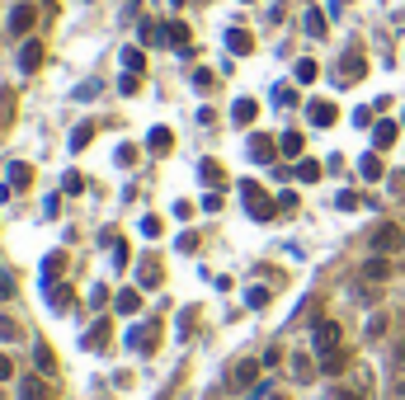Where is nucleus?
Listing matches in <instances>:
<instances>
[{
  "mask_svg": "<svg viewBox=\"0 0 405 400\" xmlns=\"http://www.w3.org/2000/svg\"><path fill=\"white\" fill-rule=\"evenodd\" d=\"M226 47H231V52H240V57H245V52H255V38H250L245 29H231V33H226Z\"/></svg>",
  "mask_w": 405,
  "mask_h": 400,
  "instance_id": "4be33fe9",
  "label": "nucleus"
},
{
  "mask_svg": "<svg viewBox=\"0 0 405 400\" xmlns=\"http://www.w3.org/2000/svg\"><path fill=\"white\" fill-rule=\"evenodd\" d=\"M202 212H221V193L212 188V193H202Z\"/></svg>",
  "mask_w": 405,
  "mask_h": 400,
  "instance_id": "58836bf2",
  "label": "nucleus"
},
{
  "mask_svg": "<svg viewBox=\"0 0 405 400\" xmlns=\"http://www.w3.org/2000/svg\"><path fill=\"white\" fill-rule=\"evenodd\" d=\"M274 155H278V141H274V137H250V160L274 165Z\"/></svg>",
  "mask_w": 405,
  "mask_h": 400,
  "instance_id": "9b49d317",
  "label": "nucleus"
},
{
  "mask_svg": "<svg viewBox=\"0 0 405 400\" xmlns=\"http://www.w3.org/2000/svg\"><path fill=\"white\" fill-rule=\"evenodd\" d=\"M391 358H396V368L405 372V344H396V349H391Z\"/></svg>",
  "mask_w": 405,
  "mask_h": 400,
  "instance_id": "3c124183",
  "label": "nucleus"
},
{
  "mask_svg": "<svg viewBox=\"0 0 405 400\" xmlns=\"http://www.w3.org/2000/svg\"><path fill=\"white\" fill-rule=\"evenodd\" d=\"M5 174H10V188H29V184H33V169L24 165V160H15V165L5 169Z\"/></svg>",
  "mask_w": 405,
  "mask_h": 400,
  "instance_id": "412c9836",
  "label": "nucleus"
},
{
  "mask_svg": "<svg viewBox=\"0 0 405 400\" xmlns=\"http://www.w3.org/2000/svg\"><path fill=\"white\" fill-rule=\"evenodd\" d=\"M33 363H38V372H43V377H52V372H57V358H52V349H47V344H33Z\"/></svg>",
  "mask_w": 405,
  "mask_h": 400,
  "instance_id": "6ab92c4d",
  "label": "nucleus"
},
{
  "mask_svg": "<svg viewBox=\"0 0 405 400\" xmlns=\"http://www.w3.org/2000/svg\"><path fill=\"white\" fill-rule=\"evenodd\" d=\"M274 104H278V108H292V104H297V90H292V85H278V90H274Z\"/></svg>",
  "mask_w": 405,
  "mask_h": 400,
  "instance_id": "473e14b6",
  "label": "nucleus"
},
{
  "mask_svg": "<svg viewBox=\"0 0 405 400\" xmlns=\"http://www.w3.org/2000/svg\"><path fill=\"white\" fill-rule=\"evenodd\" d=\"M401 245H405L401 226H391V221H387V226H377V231H373V254H391V250H401Z\"/></svg>",
  "mask_w": 405,
  "mask_h": 400,
  "instance_id": "f03ea898",
  "label": "nucleus"
},
{
  "mask_svg": "<svg viewBox=\"0 0 405 400\" xmlns=\"http://www.w3.org/2000/svg\"><path fill=\"white\" fill-rule=\"evenodd\" d=\"M335 207H340V212H354V207H359V193H354V188L335 193Z\"/></svg>",
  "mask_w": 405,
  "mask_h": 400,
  "instance_id": "72a5a7b5",
  "label": "nucleus"
},
{
  "mask_svg": "<svg viewBox=\"0 0 405 400\" xmlns=\"http://www.w3.org/2000/svg\"><path fill=\"white\" fill-rule=\"evenodd\" d=\"M255 113H259V104H255V99H236V104H231V118H236V123H255Z\"/></svg>",
  "mask_w": 405,
  "mask_h": 400,
  "instance_id": "5701e85b",
  "label": "nucleus"
},
{
  "mask_svg": "<svg viewBox=\"0 0 405 400\" xmlns=\"http://www.w3.org/2000/svg\"><path fill=\"white\" fill-rule=\"evenodd\" d=\"M307 118H311L316 127H335V118H340V108L330 104V99H311V104H307Z\"/></svg>",
  "mask_w": 405,
  "mask_h": 400,
  "instance_id": "0eeeda50",
  "label": "nucleus"
},
{
  "mask_svg": "<svg viewBox=\"0 0 405 400\" xmlns=\"http://www.w3.org/2000/svg\"><path fill=\"white\" fill-rule=\"evenodd\" d=\"M274 400H283V396H274Z\"/></svg>",
  "mask_w": 405,
  "mask_h": 400,
  "instance_id": "5fc2aeb1",
  "label": "nucleus"
},
{
  "mask_svg": "<svg viewBox=\"0 0 405 400\" xmlns=\"http://www.w3.org/2000/svg\"><path fill=\"white\" fill-rule=\"evenodd\" d=\"M62 184H66V193H80V188H85V179H80L76 169H66V179H62Z\"/></svg>",
  "mask_w": 405,
  "mask_h": 400,
  "instance_id": "a19ab883",
  "label": "nucleus"
},
{
  "mask_svg": "<svg viewBox=\"0 0 405 400\" xmlns=\"http://www.w3.org/2000/svg\"><path fill=\"white\" fill-rule=\"evenodd\" d=\"M240 198H245V207H250V217H255V221H269V217L278 212V202L264 198V188L255 184V179H245V184H240Z\"/></svg>",
  "mask_w": 405,
  "mask_h": 400,
  "instance_id": "f257e3e1",
  "label": "nucleus"
},
{
  "mask_svg": "<svg viewBox=\"0 0 405 400\" xmlns=\"http://www.w3.org/2000/svg\"><path fill=\"white\" fill-rule=\"evenodd\" d=\"M57 212H62V198H57V193H52V198L43 202V217H57Z\"/></svg>",
  "mask_w": 405,
  "mask_h": 400,
  "instance_id": "de8ad7c7",
  "label": "nucleus"
},
{
  "mask_svg": "<svg viewBox=\"0 0 405 400\" xmlns=\"http://www.w3.org/2000/svg\"><path fill=\"white\" fill-rule=\"evenodd\" d=\"M368 76V62H363L359 52H344L340 57V80H363Z\"/></svg>",
  "mask_w": 405,
  "mask_h": 400,
  "instance_id": "f8f14e48",
  "label": "nucleus"
},
{
  "mask_svg": "<svg viewBox=\"0 0 405 400\" xmlns=\"http://www.w3.org/2000/svg\"><path fill=\"white\" fill-rule=\"evenodd\" d=\"M118 90H123V94H137V90H141V80L132 76V71H123V80H118Z\"/></svg>",
  "mask_w": 405,
  "mask_h": 400,
  "instance_id": "4c0bfd02",
  "label": "nucleus"
},
{
  "mask_svg": "<svg viewBox=\"0 0 405 400\" xmlns=\"http://www.w3.org/2000/svg\"><path fill=\"white\" fill-rule=\"evenodd\" d=\"M47 297H52V307H57V311H71V307H76V292H71L66 283H52V288H47Z\"/></svg>",
  "mask_w": 405,
  "mask_h": 400,
  "instance_id": "f3484780",
  "label": "nucleus"
},
{
  "mask_svg": "<svg viewBox=\"0 0 405 400\" xmlns=\"http://www.w3.org/2000/svg\"><path fill=\"white\" fill-rule=\"evenodd\" d=\"M33 19H38V10H33V5H15V10H10V33H15V38H24V33L33 29Z\"/></svg>",
  "mask_w": 405,
  "mask_h": 400,
  "instance_id": "1a4fd4ad",
  "label": "nucleus"
},
{
  "mask_svg": "<svg viewBox=\"0 0 405 400\" xmlns=\"http://www.w3.org/2000/svg\"><path fill=\"white\" fill-rule=\"evenodd\" d=\"M359 169H363V179H382V174H387V169H382V151H368L359 160Z\"/></svg>",
  "mask_w": 405,
  "mask_h": 400,
  "instance_id": "aec40b11",
  "label": "nucleus"
},
{
  "mask_svg": "<svg viewBox=\"0 0 405 400\" xmlns=\"http://www.w3.org/2000/svg\"><path fill=\"white\" fill-rule=\"evenodd\" d=\"M109 339H113L109 321H94L90 330H85V349H90V354H104V349H109Z\"/></svg>",
  "mask_w": 405,
  "mask_h": 400,
  "instance_id": "6e6552de",
  "label": "nucleus"
},
{
  "mask_svg": "<svg viewBox=\"0 0 405 400\" xmlns=\"http://www.w3.org/2000/svg\"><path fill=\"white\" fill-rule=\"evenodd\" d=\"M307 33H311V38H326V15H321V10H307Z\"/></svg>",
  "mask_w": 405,
  "mask_h": 400,
  "instance_id": "2f4dec72",
  "label": "nucleus"
},
{
  "mask_svg": "<svg viewBox=\"0 0 405 400\" xmlns=\"http://www.w3.org/2000/svg\"><path fill=\"white\" fill-rule=\"evenodd\" d=\"M292 76H297V85H311V80L321 76V66H316L311 57H307V62H297V71H292Z\"/></svg>",
  "mask_w": 405,
  "mask_h": 400,
  "instance_id": "c756f323",
  "label": "nucleus"
},
{
  "mask_svg": "<svg viewBox=\"0 0 405 400\" xmlns=\"http://www.w3.org/2000/svg\"><path fill=\"white\" fill-rule=\"evenodd\" d=\"M38 66H43V43H24L19 47V71H24V76H33V71H38Z\"/></svg>",
  "mask_w": 405,
  "mask_h": 400,
  "instance_id": "9d476101",
  "label": "nucleus"
},
{
  "mask_svg": "<svg viewBox=\"0 0 405 400\" xmlns=\"http://www.w3.org/2000/svg\"><path fill=\"white\" fill-rule=\"evenodd\" d=\"M340 339H344V330L335 321H321L316 325V335H311V344H316V354H330V349H340Z\"/></svg>",
  "mask_w": 405,
  "mask_h": 400,
  "instance_id": "7ed1b4c3",
  "label": "nucleus"
},
{
  "mask_svg": "<svg viewBox=\"0 0 405 400\" xmlns=\"http://www.w3.org/2000/svg\"><path fill=\"white\" fill-rule=\"evenodd\" d=\"M90 137H94V127H90V123H80L76 132H71V151H85V146H90Z\"/></svg>",
  "mask_w": 405,
  "mask_h": 400,
  "instance_id": "7c9ffc66",
  "label": "nucleus"
},
{
  "mask_svg": "<svg viewBox=\"0 0 405 400\" xmlns=\"http://www.w3.org/2000/svg\"><path fill=\"white\" fill-rule=\"evenodd\" d=\"M259 368H264V363H255V358H240V363L231 368V386H236V391H240V386H245V391H250V386H259Z\"/></svg>",
  "mask_w": 405,
  "mask_h": 400,
  "instance_id": "20e7f679",
  "label": "nucleus"
},
{
  "mask_svg": "<svg viewBox=\"0 0 405 400\" xmlns=\"http://www.w3.org/2000/svg\"><path fill=\"white\" fill-rule=\"evenodd\" d=\"M245 307H255V311L269 307V292H264V288H250V292H245Z\"/></svg>",
  "mask_w": 405,
  "mask_h": 400,
  "instance_id": "e433bc0d",
  "label": "nucleus"
},
{
  "mask_svg": "<svg viewBox=\"0 0 405 400\" xmlns=\"http://www.w3.org/2000/svg\"><path fill=\"white\" fill-rule=\"evenodd\" d=\"M165 43H170L174 52H188V24L184 19H170V24H165Z\"/></svg>",
  "mask_w": 405,
  "mask_h": 400,
  "instance_id": "4468645a",
  "label": "nucleus"
},
{
  "mask_svg": "<svg viewBox=\"0 0 405 400\" xmlns=\"http://www.w3.org/2000/svg\"><path fill=\"white\" fill-rule=\"evenodd\" d=\"M156 335H160V325H156V321L137 325V330L127 335V349H141V354H151V349H156Z\"/></svg>",
  "mask_w": 405,
  "mask_h": 400,
  "instance_id": "39448f33",
  "label": "nucleus"
},
{
  "mask_svg": "<svg viewBox=\"0 0 405 400\" xmlns=\"http://www.w3.org/2000/svg\"><path fill=\"white\" fill-rule=\"evenodd\" d=\"M340 400H363V396H359V391H340Z\"/></svg>",
  "mask_w": 405,
  "mask_h": 400,
  "instance_id": "603ef678",
  "label": "nucleus"
},
{
  "mask_svg": "<svg viewBox=\"0 0 405 400\" xmlns=\"http://www.w3.org/2000/svg\"><path fill=\"white\" fill-rule=\"evenodd\" d=\"M278 207H283V212H292V207H297V193H292V188H288V193H278Z\"/></svg>",
  "mask_w": 405,
  "mask_h": 400,
  "instance_id": "09e8293b",
  "label": "nucleus"
},
{
  "mask_svg": "<svg viewBox=\"0 0 405 400\" xmlns=\"http://www.w3.org/2000/svg\"><path fill=\"white\" fill-rule=\"evenodd\" d=\"M0 400H5V391H0Z\"/></svg>",
  "mask_w": 405,
  "mask_h": 400,
  "instance_id": "864d4df0",
  "label": "nucleus"
},
{
  "mask_svg": "<svg viewBox=\"0 0 405 400\" xmlns=\"http://www.w3.org/2000/svg\"><path fill=\"white\" fill-rule=\"evenodd\" d=\"M141 288H160V264L156 259H141Z\"/></svg>",
  "mask_w": 405,
  "mask_h": 400,
  "instance_id": "a878e982",
  "label": "nucleus"
},
{
  "mask_svg": "<svg viewBox=\"0 0 405 400\" xmlns=\"http://www.w3.org/2000/svg\"><path fill=\"white\" fill-rule=\"evenodd\" d=\"M198 174H202V184H207V188H221V179H226L217 160H202V165H198Z\"/></svg>",
  "mask_w": 405,
  "mask_h": 400,
  "instance_id": "393cba45",
  "label": "nucleus"
},
{
  "mask_svg": "<svg viewBox=\"0 0 405 400\" xmlns=\"http://www.w3.org/2000/svg\"><path fill=\"white\" fill-rule=\"evenodd\" d=\"M292 174H297V179H302V184H316V179H321V174H326V169L316 165V160H302V165H297Z\"/></svg>",
  "mask_w": 405,
  "mask_h": 400,
  "instance_id": "c85d7f7f",
  "label": "nucleus"
},
{
  "mask_svg": "<svg viewBox=\"0 0 405 400\" xmlns=\"http://www.w3.org/2000/svg\"><path fill=\"white\" fill-rule=\"evenodd\" d=\"M15 377V363H10V354H0V382H10Z\"/></svg>",
  "mask_w": 405,
  "mask_h": 400,
  "instance_id": "c03bdc74",
  "label": "nucleus"
},
{
  "mask_svg": "<svg viewBox=\"0 0 405 400\" xmlns=\"http://www.w3.org/2000/svg\"><path fill=\"white\" fill-rule=\"evenodd\" d=\"M15 391H19V400H52V386H47L43 372H38V377H24Z\"/></svg>",
  "mask_w": 405,
  "mask_h": 400,
  "instance_id": "423d86ee",
  "label": "nucleus"
},
{
  "mask_svg": "<svg viewBox=\"0 0 405 400\" xmlns=\"http://www.w3.org/2000/svg\"><path fill=\"white\" fill-rule=\"evenodd\" d=\"M19 335V325L10 321V316H5V311H0V339H15Z\"/></svg>",
  "mask_w": 405,
  "mask_h": 400,
  "instance_id": "ea45409f",
  "label": "nucleus"
},
{
  "mask_svg": "<svg viewBox=\"0 0 405 400\" xmlns=\"http://www.w3.org/2000/svg\"><path fill=\"white\" fill-rule=\"evenodd\" d=\"M137 160V146H118V165H132Z\"/></svg>",
  "mask_w": 405,
  "mask_h": 400,
  "instance_id": "49530a36",
  "label": "nucleus"
},
{
  "mask_svg": "<svg viewBox=\"0 0 405 400\" xmlns=\"http://www.w3.org/2000/svg\"><path fill=\"white\" fill-rule=\"evenodd\" d=\"M382 330H387V316H373V325H368V339H377Z\"/></svg>",
  "mask_w": 405,
  "mask_h": 400,
  "instance_id": "8fccbe9b",
  "label": "nucleus"
},
{
  "mask_svg": "<svg viewBox=\"0 0 405 400\" xmlns=\"http://www.w3.org/2000/svg\"><path fill=\"white\" fill-rule=\"evenodd\" d=\"M363 278H368V283H387L391 278V259L387 254H373V259L363 264Z\"/></svg>",
  "mask_w": 405,
  "mask_h": 400,
  "instance_id": "2eb2a0df",
  "label": "nucleus"
},
{
  "mask_svg": "<svg viewBox=\"0 0 405 400\" xmlns=\"http://www.w3.org/2000/svg\"><path fill=\"white\" fill-rule=\"evenodd\" d=\"M396 137H401V127L391 123V118H387V123H377V127H373V151H391V146H396Z\"/></svg>",
  "mask_w": 405,
  "mask_h": 400,
  "instance_id": "ddd939ff",
  "label": "nucleus"
},
{
  "mask_svg": "<svg viewBox=\"0 0 405 400\" xmlns=\"http://www.w3.org/2000/svg\"><path fill=\"white\" fill-rule=\"evenodd\" d=\"M302 146H307V141H302V132H283V137H278V151H283V155H302Z\"/></svg>",
  "mask_w": 405,
  "mask_h": 400,
  "instance_id": "cd10ccee",
  "label": "nucleus"
},
{
  "mask_svg": "<svg viewBox=\"0 0 405 400\" xmlns=\"http://www.w3.org/2000/svg\"><path fill=\"white\" fill-rule=\"evenodd\" d=\"M245 5H250V0H245Z\"/></svg>",
  "mask_w": 405,
  "mask_h": 400,
  "instance_id": "4d7b16f0",
  "label": "nucleus"
},
{
  "mask_svg": "<svg viewBox=\"0 0 405 400\" xmlns=\"http://www.w3.org/2000/svg\"><path fill=\"white\" fill-rule=\"evenodd\" d=\"M401 123H405V118H401Z\"/></svg>",
  "mask_w": 405,
  "mask_h": 400,
  "instance_id": "6e6d98bb",
  "label": "nucleus"
},
{
  "mask_svg": "<svg viewBox=\"0 0 405 400\" xmlns=\"http://www.w3.org/2000/svg\"><path fill=\"white\" fill-rule=\"evenodd\" d=\"M146 146H151V151H170V146H174V132H170V127H151Z\"/></svg>",
  "mask_w": 405,
  "mask_h": 400,
  "instance_id": "b1692460",
  "label": "nucleus"
},
{
  "mask_svg": "<svg viewBox=\"0 0 405 400\" xmlns=\"http://www.w3.org/2000/svg\"><path fill=\"white\" fill-rule=\"evenodd\" d=\"M174 250H179V254H193V250H198V236H193V231H184L179 240H174Z\"/></svg>",
  "mask_w": 405,
  "mask_h": 400,
  "instance_id": "c9c22d12",
  "label": "nucleus"
},
{
  "mask_svg": "<svg viewBox=\"0 0 405 400\" xmlns=\"http://www.w3.org/2000/svg\"><path fill=\"white\" fill-rule=\"evenodd\" d=\"M344 368H349V349H330V354H321V372H326V377H340Z\"/></svg>",
  "mask_w": 405,
  "mask_h": 400,
  "instance_id": "dca6fc26",
  "label": "nucleus"
},
{
  "mask_svg": "<svg viewBox=\"0 0 405 400\" xmlns=\"http://www.w3.org/2000/svg\"><path fill=\"white\" fill-rule=\"evenodd\" d=\"M141 66H146V57H141V47H123V71H132V76H141Z\"/></svg>",
  "mask_w": 405,
  "mask_h": 400,
  "instance_id": "bb28decb",
  "label": "nucleus"
},
{
  "mask_svg": "<svg viewBox=\"0 0 405 400\" xmlns=\"http://www.w3.org/2000/svg\"><path fill=\"white\" fill-rule=\"evenodd\" d=\"M193 85H198V90H212V71H193Z\"/></svg>",
  "mask_w": 405,
  "mask_h": 400,
  "instance_id": "a18cd8bd",
  "label": "nucleus"
},
{
  "mask_svg": "<svg viewBox=\"0 0 405 400\" xmlns=\"http://www.w3.org/2000/svg\"><path fill=\"white\" fill-rule=\"evenodd\" d=\"M10 297H15V278L0 273V302H10Z\"/></svg>",
  "mask_w": 405,
  "mask_h": 400,
  "instance_id": "79ce46f5",
  "label": "nucleus"
},
{
  "mask_svg": "<svg viewBox=\"0 0 405 400\" xmlns=\"http://www.w3.org/2000/svg\"><path fill=\"white\" fill-rule=\"evenodd\" d=\"M113 307L123 311V316H132V311H141V292H137V288H123V292L113 297Z\"/></svg>",
  "mask_w": 405,
  "mask_h": 400,
  "instance_id": "a211bd4d",
  "label": "nucleus"
},
{
  "mask_svg": "<svg viewBox=\"0 0 405 400\" xmlns=\"http://www.w3.org/2000/svg\"><path fill=\"white\" fill-rule=\"evenodd\" d=\"M292 372H297V382H307V377H311V358L297 354V358H292Z\"/></svg>",
  "mask_w": 405,
  "mask_h": 400,
  "instance_id": "f704fd0d",
  "label": "nucleus"
},
{
  "mask_svg": "<svg viewBox=\"0 0 405 400\" xmlns=\"http://www.w3.org/2000/svg\"><path fill=\"white\" fill-rule=\"evenodd\" d=\"M141 236H160V217H141Z\"/></svg>",
  "mask_w": 405,
  "mask_h": 400,
  "instance_id": "37998d69",
  "label": "nucleus"
}]
</instances>
